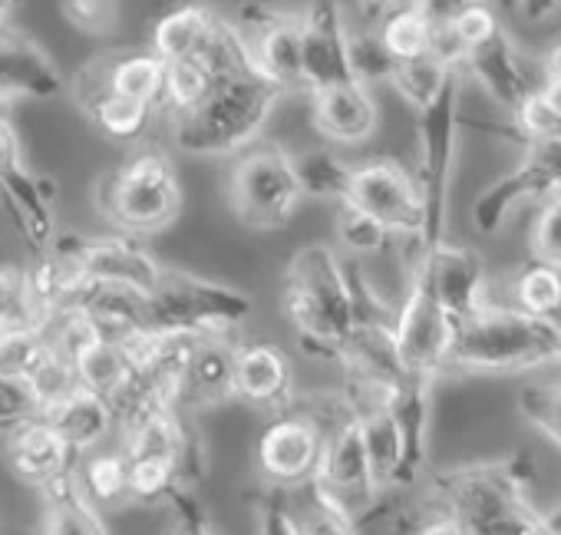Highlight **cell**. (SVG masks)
Instances as JSON below:
<instances>
[{"instance_id":"cell-40","label":"cell","mask_w":561,"mask_h":535,"mask_svg":"<svg viewBox=\"0 0 561 535\" xmlns=\"http://www.w3.org/2000/svg\"><path fill=\"white\" fill-rule=\"evenodd\" d=\"M518 407L525 413V420L561 449V384H548V387H528L518 397Z\"/></svg>"},{"instance_id":"cell-52","label":"cell","mask_w":561,"mask_h":535,"mask_svg":"<svg viewBox=\"0 0 561 535\" xmlns=\"http://www.w3.org/2000/svg\"><path fill=\"white\" fill-rule=\"evenodd\" d=\"M551 195H554V198H561V182L554 185V192H551Z\"/></svg>"},{"instance_id":"cell-37","label":"cell","mask_w":561,"mask_h":535,"mask_svg":"<svg viewBox=\"0 0 561 535\" xmlns=\"http://www.w3.org/2000/svg\"><path fill=\"white\" fill-rule=\"evenodd\" d=\"M27 387L37 397V407L47 410V407L60 403L64 397H70L80 387V377H77L73 361L50 341V348L41 357V364L27 374Z\"/></svg>"},{"instance_id":"cell-23","label":"cell","mask_w":561,"mask_h":535,"mask_svg":"<svg viewBox=\"0 0 561 535\" xmlns=\"http://www.w3.org/2000/svg\"><path fill=\"white\" fill-rule=\"evenodd\" d=\"M234 348L238 341H231V334L202 338L182 377L179 410L198 413L205 407H215L234 397Z\"/></svg>"},{"instance_id":"cell-50","label":"cell","mask_w":561,"mask_h":535,"mask_svg":"<svg viewBox=\"0 0 561 535\" xmlns=\"http://www.w3.org/2000/svg\"><path fill=\"white\" fill-rule=\"evenodd\" d=\"M393 4H397V0H357V11H360L364 24H377Z\"/></svg>"},{"instance_id":"cell-5","label":"cell","mask_w":561,"mask_h":535,"mask_svg":"<svg viewBox=\"0 0 561 535\" xmlns=\"http://www.w3.org/2000/svg\"><path fill=\"white\" fill-rule=\"evenodd\" d=\"M103 215L123 235H152L172 225L182 212V182L175 162L162 149H139L96 189Z\"/></svg>"},{"instance_id":"cell-12","label":"cell","mask_w":561,"mask_h":535,"mask_svg":"<svg viewBox=\"0 0 561 535\" xmlns=\"http://www.w3.org/2000/svg\"><path fill=\"white\" fill-rule=\"evenodd\" d=\"M54 248L67 258H73L90 282L103 285H123L136 288L142 295H156L162 278H165V264L142 248L133 235H57Z\"/></svg>"},{"instance_id":"cell-34","label":"cell","mask_w":561,"mask_h":535,"mask_svg":"<svg viewBox=\"0 0 561 535\" xmlns=\"http://www.w3.org/2000/svg\"><path fill=\"white\" fill-rule=\"evenodd\" d=\"M453 73H456L453 67H446L439 57L426 54V57L397 64L393 73H390V87H393V93H397L413 113H420V110H426L430 103L439 100V93L446 90V83H449Z\"/></svg>"},{"instance_id":"cell-11","label":"cell","mask_w":561,"mask_h":535,"mask_svg":"<svg viewBox=\"0 0 561 535\" xmlns=\"http://www.w3.org/2000/svg\"><path fill=\"white\" fill-rule=\"evenodd\" d=\"M344 202H354L364 212H370L377 221H383L393 231L397 244L400 241L423 244L426 198H423V185H420L416 172H410L403 162L380 156V159L354 166L351 195Z\"/></svg>"},{"instance_id":"cell-26","label":"cell","mask_w":561,"mask_h":535,"mask_svg":"<svg viewBox=\"0 0 561 535\" xmlns=\"http://www.w3.org/2000/svg\"><path fill=\"white\" fill-rule=\"evenodd\" d=\"M218 11L208 0H179L169 11H162L152 24L149 47L169 64L182 57H198L218 24Z\"/></svg>"},{"instance_id":"cell-13","label":"cell","mask_w":561,"mask_h":535,"mask_svg":"<svg viewBox=\"0 0 561 535\" xmlns=\"http://www.w3.org/2000/svg\"><path fill=\"white\" fill-rule=\"evenodd\" d=\"M251 44V54L267 80L285 93L305 90V57H301V14L280 11L264 0H251L234 21Z\"/></svg>"},{"instance_id":"cell-48","label":"cell","mask_w":561,"mask_h":535,"mask_svg":"<svg viewBox=\"0 0 561 535\" xmlns=\"http://www.w3.org/2000/svg\"><path fill=\"white\" fill-rule=\"evenodd\" d=\"M518 4H522V14H525L531 24H538V21H548V18L558 11L561 0H518Z\"/></svg>"},{"instance_id":"cell-27","label":"cell","mask_w":561,"mask_h":535,"mask_svg":"<svg viewBox=\"0 0 561 535\" xmlns=\"http://www.w3.org/2000/svg\"><path fill=\"white\" fill-rule=\"evenodd\" d=\"M110 90L142 100L149 106L162 103L165 90V60L152 47H129V50H113L93 64H87Z\"/></svg>"},{"instance_id":"cell-53","label":"cell","mask_w":561,"mask_h":535,"mask_svg":"<svg viewBox=\"0 0 561 535\" xmlns=\"http://www.w3.org/2000/svg\"><path fill=\"white\" fill-rule=\"evenodd\" d=\"M0 338H4V328H0Z\"/></svg>"},{"instance_id":"cell-9","label":"cell","mask_w":561,"mask_h":535,"mask_svg":"<svg viewBox=\"0 0 561 535\" xmlns=\"http://www.w3.org/2000/svg\"><path fill=\"white\" fill-rule=\"evenodd\" d=\"M328 430L324 423L295 397L291 407L267 413V423L254 440V466L261 479L274 489H295L321 473Z\"/></svg>"},{"instance_id":"cell-15","label":"cell","mask_w":561,"mask_h":535,"mask_svg":"<svg viewBox=\"0 0 561 535\" xmlns=\"http://www.w3.org/2000/svg\"><path fill=\"white\" fill-rule=\"evenodd\" d=\"M301 57L308 93L354 77L351 27L344 21L341 0H308L301 14Z\"/></svg>"},{"instance_id":"cell-36","label":"cell","mask_w":561,"mask_h":535,"mask_svg":"<svg viewBox=\"0 0 561 535\" xmlns=\"http://www.w3.org/2000/svg\"><path fill=\"white\" fill-rule=\"evenodd\" d=\"M334 225H337L341 241H344L354 254H380V251H387L390 244H397L393 231H390L383 221H377L370 212H364L360 205H354V202H337Z\"/></svg>"},{"instance_id":"cell-44","label":"cell","mask_w":561,"mask_h":535,"mask_svg":"<svg viewBox=\"0 0 561 535\" xmlns=\"http://www.w3.org/2000/svg\"><path fill=\"white\" fill-rule=\"evenodd\" d=\"M254 535H301L291 509H288V499H285V489H274L267 486V492L257 496L254 502Z\"/></svg>"},{"instance_id":"cell-17","label":"cell","mask_w":561,"mask_h":535,"mask_svg":"<svg viewBox=\"0 0 561 535\" xmlns=\"http://www.w3.org/2000/svg\"><path fill=\"white\" fill-rule=\"evenodd\" d=\"M430 275H433L436 298H439L443 311L449 315L453 328H462L489 305L485 264L469 244H456V241L443 238L430 251Z\"/></svg>"},{"instance_id":"cell-4","label":"cell","mask_w":561,"mask_h":535,"mask_svg":"<svg viewBox=\"0 0 561 535\" xmlns=\"http://www.w3.org/2000/svg\"><path fill=\"white\" fill-rule=\"evenodd\" d=\"M280 96L267 77L221 80L205 106L169 123L172 146L185 156H238L257 143Z\"/></svg>"},{"instance_id":"cell-41","label":"cell","mask_w":561,"mask_h":535,"mask_svg":"<svg viewBox=\"0 0 561 535\" xmlns=\"http://www.w3.org/2000/svg\"><path fill=\"white\" fill-rule=\"evenodd\" d=\"M446 24H449V31L456 34V41L462 44L466 57H469L476 47H482V44H489L492 37L502 34V24H499L495 11L485 4V0H469V4H462Z\"/></svg>"},{"instance_id":"cell-14","label":"cell","mask_w":561,"mask_h":535,"mask_svg":"<svg viewBox=\"0 0 561 535\" xmlns=\"http://www.w3.org/2000/svg\"><path fill=\"white\" fill-rule=\"evenodd\" d=\"M344 390L354 400V410L360 417L377 489L387 492L397 486H413L410 482V440L397 413V400L383 394H370V390H354V387H344Z\"/></svg>"},{"instance_id":"cell-33","label":"cell","mask_w":561,"mask_h":535,"mask_svg":"<svg viewBox=\"0 0 561 535\" xmlns=\"http://www.w3.org/2000/svg\"><path fill=\"white\" fill-rule=\"evenodd\" d=\"M508 305L535 318L561 321V268L538 258L525 261L512 275Z\"/></svg>"},{"instance_id":"cell-1","label":"cell","mask_w":561,"mask_h":535,"mask_svg":"<svg viewBox=\"0 0 561 535\" xmlns=\"http://www.w3.org/2000/svg\"><path fill=\"white\" fill-rule=\"evenodd\" d=\"M531 473L535 459L528 453L443 469L430 479L433 509L453 515L472 535H558L548 512L525 496Z\"/></svg>"},{"instance_id":"cell-25","label":"cell","mask_w":561,"mask_h":535,"mask_svg":"<svg viewBox=\"0 0 561 535\" xmlns=\"http://www.w3.org/2000/svg\"><path fill=\"white\" fill-rule=\"evenodd\" d=\"M41 413L60 430V436L73 446L77 456L106 446L110 436L119 433L113 403L106 397L87 390V387H77L70 397H64L60 403H54V407H47Z\"/></svg>"},{"instance_id":"cell-47","label":"cell","mask_w":561,"mask_h":535,"mask_svg":"<svg viewBox=\"0 0 561 535\" xmlns=\"http://www.w3.org/2000/svg\"><path fill=\"white\" fill-rule=\"evenodd\" d=\"M403 535H472L462 522H456L453 515L433 509L430 519H413V522H403Z\"/></svg>"},{"instance_id":"cell-31","label":"cell","mask_w":561,"mask_h":535,"mask_svg":"<svg viewBox=\"0 0 561 535\" xmlns=\"http://www.w3.org/2000/svg\"><path fill=\"white\" fill-rule=\"evenodd\" d=\"M285 499L301 535H360L357 515L321 479L285 489Z\"/></svg>"},{"instance_id":"cell-6","label":"cell","mask_w":561,"mask_h":535,"mask_svg":"<svg viewBox=\"0 0 561 535\" xmlns=\"http://www.w3.org/2000/svg\"><path fill=\"white\" fill-rule=\"evenodd\" d=\"M298 400L328 430L321 473L314 479H321L364 525L377 512V499L383 492L374 482V469H370V456H367V443H364V430H360L354 400L347 397V390H324V394H311V397H298Z\"/></svg>"},{"instance_id":"cell-18","label":"cell","mask_w":561,"mask_h":535,"mask_svg":"<svg viewBox=\"0 0 561 535\" xmlns=\"http://www.w3.org/2000/svg\"><path fill=\"white\" fill-rule=\"evenodd\" d=\"M295 367L277 344L244 341L234 348V400L277 413L295 403Z\"/></svg>"},{"instance_id":"cell-20","label":"cell","mask_w":561,"mask_h":535,"mask_svg":"<svg viewBox=\"0 0 561 535\" xmlns=\"http://www.w3.org/2000/svg\"><path fill=\"white\" fill-rule=\"evenodd\" d=\"M70 93L77 100V106L87 113V119L113 143H123V146H133V143H142L156 123V113L159 106H149L142 100H133V96H123L116 90H110L90 67H83L73 83H70Z\"/></svg>"},{"instance_id":"cell-32","label":"cell","mask_w":561,"mask_h":535,"mask_svg":"<svg viewBox=\"0 0 561 535\" xmlns=\"http://www.w3.org/2000/svg\"><path fill=\"white\" fill-rule=\"evenodd\" d=\"M218 73L202 60V57H182V60H169L165 64V90H162V103L159 110L165 113V119H179L195 113L198 106L208 103V96L218 87Z\"/></svg>"},{"instance_id":"cell-39","label":"cell","mask_w":561,"mask_h":535,"mask_svg":"<svg viewBox=\"0 0 561 535\" xmlns=\"http://www.w3.org/2000/svg\"><path fill=\"white\" fill-rule=\"evenodd\" d=\"M351 67H354V77L364 80L367 87L390 83V73H393L397 60L380 44L374 24H364V27L351 31Z\"/></svg>"},{"instance_id":"cell-43","label":"cell","mask_w":561,"mask_h":535,"mask_svg":"<svg viewBox=\"0 0 561 535\" xmlns=\"http://www.w3.org/2000/svg\"><path fill=\"white\" fill-rule=\"evenodd\" d=\"M531 258L561 268V198H541V208L531 221Z\"/></svg>"},{"instance_id":"cell-8","label":"cell","mask_w":561,"mask_h":535,"mask_svg":"<svg viewBox=\"0 0 561 535\" xmlns=\"http://www.w3.org/2000/svg\"><path fill=\"white\" fill-rule=\"evenodd\" d=\"M459 96H462V70H456L439 93L436 103L416 113V143H420V185L426 198V235L423 251H433L446 238L449 218V189H453V166L459 146Z\"/></svg>"},{"instance_id":"cell-10","label":"cell","mask_w":561,"mask_h":535,"mask_svg":"<svg viewBox=\"0 0 561 535\" xmlns=\"http://www.w3.org/2000/svg\"><path fill=\"white\" fill-rule=\"evenodd\" d=\"M251 308V298L238 288L165 268V278L152 295V325L198 334H231Z\"/></svg>"},{"instance_id":"cell-16","label":"cell","mask_w":561,"mask_h":535,"mask_svg":"<svg viewBox=\"0 0 561 535\" xmlns=\"http://www.w3.org/2000/svg\"><path fill=\"white\" fill-rule=\"evenodd\" d=\"M4 459L21 482L44 492L57 479L70 476L77 469L80 456L73 453V446L60 436V430L44 413H34L11 430Z\"/></svg>"},{"instance_id":"cell-42","label":"cell","mask_w":561,"mask_h":535,"mask_svg":"<svg viewBox=\"0 0 561 535\" xmlns=\"http://www.w3.org/2000/svg\"><path fill=\"white\" fill-rule=\"evenodd\" d=\"M0 328H44L24 292V272L0 261Z\"/></svg>"},{"instance_id":"cell-49","label":"cell","mask_w":561,"mask_h":535,"mask_svg":"<svg viewBox=\"0 0 561 535\" xmlns=\"http://www.w3.org/2000/svg\"><path fill=\"white\" fill-rule=\"evenodd\" d=\"M538 70H541V77H545V80H561V41H558V44H551V47L545 50V57H541Z\"/></svg>"},{"instance_id":"cell-24","label":"cell","mask_w":561,"mask_h":535,"mask_svg":"<svg viewBox=\"0 0 561 535\" xmlns=\"http://www.w3.org/2000/svg\"><path fill=\"white\" fill-rule=\"evenodd\" d=\"M554 192V179L535 166L531 159H518V166L505 175H499L495 182H489L476 198H472V208H469V221L479 235H495L499 225L508 218V212L518 205V202H528V198H548Z\"/></svg>"},{"instance_id":"cell-30","label":"cell","mask_w":561,"mask_h":535,"mask_svg":"<svg viewBox=\"0 0 561 535\" xmlns=\"http://www.w3.org/2000/svg\"><path fill=\"white\" fill-rule=\"evenodd\" d=\"M80 387L106 397L113 407L129 394V387L136 384V364L129 361L126 348L106 338L90 341L77 357H73Z\"/></svg>"},{"instance_id":"cell-28","label":"cell","mask_w":561,"mask_h":535,"mask_svg":"<svg viewBox=\"0 0 561 535\" xmlns=\"http://www.w3.org/2000/svg\"><path fill=\"white\" fill-rule=\"evenodd\" d=\"M77 482L80 489L87 492V499L103 509V512H113V509H123V505H133V496H129V456L123 446H100L93 453H83L77 459Z\"/></svg>"},{"instance_id":"cell-21","label":"cell","mask_w":561,"mask_h":535,"mask_svg":"<svg viewBox=\"0 0 561 535\" xmlns=\"http://www.w3.org/2000/svg\"><path fill=\"white\" fill-rule=\"evenodd\" d=\"M64 93L57 64L18 27L0 31V106L18 100H54Z\"/></svg>"},{"instance_id":"cell-38","label":"cell","mask_w":561,"mask_h":535,"mask_svg":"<svg viewBox=\"0 0 561 535\" xmlns=\"http://www.w3.org/2000/svg\"><path fill=\"white\" fill-rule=\"evenodd\" d=\"M60 14L83 37L106 41L119 27L123 0H60Z\"/></svg>"},{"instance_id":"cell-51","label":"cell","mask_w":561,"mask_h":535,"mask_svg":"<svg viewBox=\"0 0 561 535\" xmlns=\"http://www.w3.org/2000/svg\"><path fill=\"white\" fill-rule=\"evenodd\" d=\"M538 93H541V96H545V103L561 116V80H545V77H541Z\"/></svg>"},{"instance_id":"cell-29","label":"cell","mask_w":561,"mask_h":535,"mask_svg":"<svg viewBox=\"0 0 561 535\" xmlns=\"http://www.w3.org/2000/svg\"><path fill=\"white\" fill-rule=\"evenodd\" d=\"M436 27L439 21L426 11L423 0H397V4L374 24L380 44L397 64L426 57L433 50Z\"/></svg>"},{"instance_id":"cell-46","label":"cell","mask_w":561,"mask_h":535,"mask_svg":"<svg viewBox=\"0 0 561 535\" xmlns=\"http://www.w3.org/2000/svg\"><path fill=\"white\" fill-rule=\"evenodd\" d=\"M41 413L37 397L31 394L27 380L0 374V430H14L21 420Z\"/></svg>"},{"instance_id":"cell-19","label":"cell","mask_w":561,"mask_h":535,"mask_svg":"<svg viewBox=\"0 0 561 535\" xmlns=\"http://www.w3.org/2000/svg\"><path fill=\"white\" fill-rule=\"evenodd\" d=\"M311 119L314 129L334 146L367 143L380 126V106L374 87L351 77L311 93Z\"/></svg>"},{"instance_id":"cell-7","label":"cell","mask_w":561,"mask_h":535,"mask_svg":"<svg viewBox=\"0 0 561 535\" xmlns=\"http://www.w3.org/2000/svg\"><path fill=\"white\" fill-rule=\"evenodd\" d=\"M295 156L277 143H254L238 152L228 172V202L254 231L285 228L305 202Z\"/></svg>"},{"instance_id":"cell-35","label":"cell","mask_w":561,"mask_h":535,"mask_svg":"<svg viewBox=\"0 0 561 535\" xmlns=\"http://www.w3.org/2000/svg\"><path fill=\"white\" fill-rule=\"evenodd\" d=\"M295 162H298V179L308 198L344 202L351 195L354 166L334 149H311L305 156H295Z\"/></svg>"},{"instance_id":"cell-45","label":"cell","mask_w":561,"mask_h":535,"mask_svg":"<svg viewBox=\"0 0 561 535\" xmlns=\"http://www.w3.org/2000/svg\"><path fill=\"white\" fill-rule=\"evenodd\" d=\"M192 489H195V486H182V489L169 499V505L162 509V512L172 515V535H218Z\"/></svg>"},{"instance_id":"cell-22","label":"cell","mask_w":561,"mask_h":535,"mask_svg":"<svg viewBox=\"0 0 561 535\" xmlns=\"http://www.w3.org/2000/svg\"><path fill=\"white\" fill-rule=\"evenodd\" d=\"M466 73L476 77L485 93L505 106L508 113L518 110L541 83V70L531 73L528 60L522 57V50L508 41V34L502 31L499 37H492L489 44L476 47L469 57H466Z\"/></svg>"},{"instance_id":"cell-3","label":"cell","mask_w":561,"mask_h":535,"mask_svg":"<svg viewBox=\"0 0 561 535\" xmlns=\"http://www.w3.org/2000/svg\"><path fill=\"white\" fill-rule=\"evenodd\" d=\"M561 367V321L525 315L512 305H485L456 328L449 371L456 374H528Z\"/></svg>"},{"instance_id":"cell-2","label":"cell","mask_w":561,"mask_h":535,"mask_svg":"<svg viewBox=\"0 0 561 535\" xmlns=\"http://www.w3.org/2000/svg\"><path fill=\"white\" fill-rule=\"evenodd\" d=\"M280 308L305 357L341 364L357 315V292L351 268H344L331 244L314 241L291 254Z\"/></svg>"}]
</instances>
